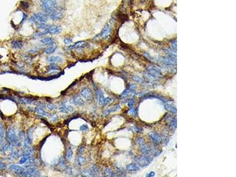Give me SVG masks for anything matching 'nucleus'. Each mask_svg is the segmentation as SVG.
Listing matches in <instances>:
<instances>
[{
  "mask_svg": "<svg viewBox=\"0 0 236 177\" xmlns=\"http://www.w3.org/2000/svg\"><path fill=\"white\" fill-rule=\"evenodd\" d=\"M40 7L43 12L46 13L48 16L51 14L57 11H63L64 8L60 4L57 0H39Z\"/></svg>",
  "mask_w": 236,
  "mask_h": 177,
  "instance_id": "nucleus-1",
  "label": "nucleus"
},
{
  "mask_svg": "<svg viewBox=\"0 0 236 177\" xmlns=\"http://www.w3.org/2000/svg\"><path fill=\"white\" fill-rule=\"evenodd\" d=\"M62 28L57 25H50L46 30L34 33L32 35V39L36 40L46 35H57L62 33Z\"/></svg>",
  "mask_w": 236,
  "mask_h": 177,
  "instance_id": "nucleus-2",
  "label": "nucleus"
},
{
  "mask_svg": "<svg viewBox=\"0 0 236 177\" xmlns=\"http://www.w3.org/2000/svg\"><path fill=\"white\" fill-rule=\"evenodd\" d=\"M5 139L7 142L13 146H20L21 145L20 140L17 134L16 130L12 127H10L7 129Z\"/></svg>",
  "mask_w": 236,
  "mask_h": 177,
  "instance_id": "nucleus-3",
  "label": "nucleus"
},
{
  "mask_svg": "<svg viewBox=\"0 0 236 177\" xmlns=\"http://www.w3.org/2000/svg\"><path fill=\"white\" fill-rule=\"evenodd\" d=\"M49 17L48 15L44 12H37L34 13L29 19V22L34 24L35 26L38 25L40 23H46L49 21Z\"/></svg>",
  "mask_w": 236,
  "mask_h": 177,
  "instance_id": "nucleus-4",
  "label": "nucleus"
},
{
  "mask_svg": "<svg viewBox=\"0 0 236 177\" xmlns=\"http://www.w3.org/2000/svg\"><path fill=\"white\" fill-rule=\"evenodd\" d=\"M112 33V28L109 24H107L101 30V32L95 37H93L94 40H104L109 38Z\"/></svg>",
  "mask_w": 236,
  "mask_h": 177,
  "instance_id": "nucleus-5",
  "label": "nucleus"
},
{
  "mask_svg": "<svg viewBox=\"0 0 236 177\" xmlns=\"http://www.w3.org/2000/svg\"><path fill=\"white\" fill-rule=\"evenodd\" d=\"M89 46V44L85 41H79L74 43L73 44H70L68 47V49L70 50H77V51H82L86 47H87Z\"/></svg>",
  "mask_w": 236,
  "mask_h": 177,
  "instance_id": "nucleus-6",
  "label": "nucleus"
},
{
  "mask_svg": "<svg viewBox=\"0 0 236 177\" xmlns=\"http://www.w3.org/2000/svg\"><path fill=\"white\" fill-rule=\"evenodd\" d=\"M19 175L23 177H39L40 176V171L35 168L30 167L28 168L27 170H25Z\"/></svg>",
  "mask_w": 236,
  "mask_h": 177,
  "instance_id": "nucleus-7",
  "label": "nucleus"
},
{
  "mask_svg": "<svg viewBox=\"0 0 236 177\" xmlns=\"http://www.w3.org/2000/svg\"><path fill=\"white\" fill-rule=\"evenodd\" d=\"M37 98L34 96H18V101L21 104L29 105L33 103Z\"/></svg>",
  "mask_w": 236,
  "mask_h": 177,
  "instance_id": "nucleus-8",
  "label": "nucleus"
},
{
  "mask_svg": "<svg viewBox=\"0 0 236 177\" xmlns=\"http://www.w3.org/2000/svg\"><path fill=\"white\" fill-rule=\"evenodd\" d=\"M81 96L87 101H90L93 98L92 91L87 87H84L81 91Z\"/></svg>",
  "mask_w": 236,
  "mask_h": 177,
  "instance_id": "nucleus-9",
  "label": "nucleus"
},
{
  "mask_svg": "<svg viewBox=\"0 0 236 177\" xmlns=\"http://www.w3.org/2000/svg\"><path fill=\"white\" fill-rule=\"evenodd\" d=\"M40 43L44 46H50L55 45L56 41L51 37H46L43 38L42 39H41Z\"/></svg>",
  "mask_w": 236,
  "mask_h": 177,
  "instance_id": "nucleus-10",
  "label": "nucleus"
},
{
  "mask_svg": "<svg viewBox=\"0 0 236 177\" xmlns=\"http://www.w3.org/2000/svg\"><path fill=\"white\" fill-rule=\"evenodd\" d=\"M24 46V41L20 39L14 40L11 42L12 48L15 50H20L23 48Z\"/></svg>",
  "mask_w": 236,
  "mask_h": 177,
  "instance_id": "nucleus-11",
  "label": "nucleus"
},
{
  "mask_svg": "<svg viewBox=\"0 0 236 177\" xmlns=\"http://www.w3.org/2000/svg\"><path fill=\"white\" fill-rule=\"evenodd\" d=\"M71 102L76 106H82L85 105V102L79 95L73 96L71 99Z\"/></svg>",
  "mask_w": 236,
  "mask_h": 177,
  "instance_id": "nucleus-12",
  "label": "nucleus"
},
{
  "mask_svg": "<svg viewBox=\"0 0 236 177\" xmlns=\"http://www.w3.org/2000/svg\"><path fill=\"white\" fill-rule=\"evenodd\" d=\"M73 110H74L73 107L70 106V105H67L66 102L62 103L61 106L59 107V111L60 112H62L64 113H68L69 112H71L73 111Z\"/></svg>",
  "mask_w": 236,
  "mask_h": 177,
  "instance_id": "nucleus-13",
  "label": "nucleus"
},
{
  "mask_svg": "<svg viewBox=\"0 0 236 177\" xmlns=\"http://www.w3.org/2000/svg\"><path fill=\"white\" fill-rule=\"evenodd\" d=\"M47 61L50 63H62L63 62V59L60 56H49L47 57Z\"/></svg>",
  "mask_w": 236,
  "mask_h": 177,
  "instance_id": "nucleus-14",
  "label": "nucleus"
},
{
  "mask_svg": "<svg viewBox=\"0 0 236 177\" xmlns=\"http://www.w3.org/2000/svg\"><path fill=\"white\" fill-rule=\"evenodd\" d=\"M80 174L83 177H94L96 175L92 168L85 169L81 171Z\"/></svg>",
  "mask_w": 236,
  "mask_h": 177,
  "instance_id": "nucleus-15",
  "label": "nucleus"
},
{
  "mask_svg": "<svg viewBox=\"0 0 236 177\" xmlns=\"http://www.w3.org/2000/svg\"><path fill=\"white\" fill-rule=\"evenodd\" d=\"M10 169L13 171H14L17 174H20V173H23L25 169L24 167H20L19 165H15V164H11L10 165Z\"/></svg>",
  "mask_w": 236,
  "mask_h": 177,
  "instance_id": "nucleus-16",
  "label": "nucleus"
},
{
  "mask_svg": "<svg viewBox=\"0 0 236 177\" xmlns=\"http://www.w3.org/2000/svg\"><path fill=\"white\" fill-rule=\"evenodd\" d=\"M24 152H23L21 151H12L11 152V153L9 156L8 159H18V158L21 157L23 156Z\"/></svg>",
  "mask_w": 236,
  "mask_h": 177,
  "instance_id": "nucleus-17",
  "label": "nucleus"
},
{
  "mask_svg": "<svg viewBox=\"0 0 236 177\" xmlns=\"http://www.w3.org/2000/svg\"><path fill=\"white\" fill-rule=\"evenodd\" d=\"M86 162V159L85 157L82 156L81 155H78L76 159V163L77 166L82 167L85 165Z\"/></svg>",
  "mask_w": 236,
  "mask_h": 177,
  "instance_id": "nucleus-18",
  "label": "nucleus"
},
{
  "mask_svg": "<svg viewBox=\"0 0 236 177\" xmlns=\"http://www.w3.org/2000/svg\"><path fill=\"white\" fill-rule=\"evenodd\" d=\"M57 49V46L53 45V46H49L48 47L44 48V53H46V54H51L54 53Z\"/></svg>",
  "mask_w": 236,
  "mask_h": 177,
  "instance_id": "nucleus-19",
  "label": "nucleus"
},
{
  "mask_svg": "<svg viewBox=\"0 0 236 177\" xmlns=\"http://www.w3.org/2000/svg\"><path fill=\"white\" fill-rule=\"evenodd\" d=\"M57 165L60 167V168L63 170H66L67 169V164H66V161L65 157L62 156L60 158L59 160V162L57 163Z\"/></svg>",
  "mask_w": 236,
  "mask_h": 177,
  "instance_id": "nucleus-20",
  "label": "nucleus"
},
{
  "mask_svg": "<svg viewBox=\"0 0 236 177\" xmlns=\"http://www.w3.org/2000/svg\"><path fill=\"white\" fill-rule=\"evenodd\" d=\"M60 68L57 65L56 63H51V64L47 67V71H60Z\"/></svg>",
  "mask_w": 236,
  "mask_h": 177,
  "instance_id": "nucleus-21",
  "label": "nucleus"
},
{
  "mask_svg": "<svg viewBox=\"0 0 236 177\" xmlns=\"http://www.w3.org/2000/svg\"><path fill=\"white\" fill-rule=\"evenodd\" d=\"M34 110L35 112H36L37 113L39 114V115H40L44 116H49V114L47 112H46L45 110H44L41 107H35L34 109Z\"/></svg>",
  "mask_w": 236,
  "mask_h": 177,
  "instance_id": "nucleus-22",
  "label": "nucleus"
},
{
  "mask_svg": "<svg viewBox=\"0 0 236 177\" xmlns=\"http://www.w3.org/2000/svg\"><path fill=\"white\" fill-rule=\"evenodd\" d=\"M26 167L27 168H30V167H34L36 165V160L34 158V157L31 156L29 159L28 160V161L26 163Z\"/></svg>",
  "mask_w": 236,
  "mask_h": 177,
  "instance_id": "nucleus-23",
  "label": "nucleus"
},
{
  "mask_svg": "<svg viewBox=\"0 0 236 177\" xmlns=\"http://www.w3.org/2000/svg\"><path fill=\"white\" fill-rule=\"evenodd\" d=\"M31 156H30V155H29V154H27V153L24 152V153H23V156H22V157H21L20 161H19V163H20V164H26V163L28 161V160L29 159V158H30Z\"/></svg>",
  "mask_w": 236,
  "mask_h": 177,
  "instance_id": "nucleus-24",
  "label": "nucleus"
},
{
  "mask_svg": "<svg viewBox=\"0 0 236 177\" xmlns=\"http://www.w3.org/2000/svg\"><path fill=\"white\" fill-rule=\"evenodd\" d=\"M32 142L33 141L30 140L29 138H28L27 137H26L24 141V148L26 149H28L29 148H30L32 145Z\"/></svg>",
  "mask_w": 236,
  "mask_h": 177,
  "instance_id": "nucleus-25",
  "label": "nucleus"
},
{
  "mask_svg": "<svg viewBox=\"0 0 236 177\" xmlns=\"http://www.w3.org/2000/svg\"><path fill=\"white\" fill-rule=\"evenodd\" d=\"M5 137V130L4 125L0 123V143H2Z\"/></svg>",
  "mask_w": 236,
  "mask_h": 177,
  "instance_id": "nucleus-26",
  "label": "nucleus"
},
{
  "mask_svg": "<svg viewBox=\"0 0 236 177\" xmlns=\"http://www.w3.org/2000/svg\"><path fill=\"white\" fill-rule=\"evenodd\" d=\"M50 24H48L46 23H40L37 26V28L38 30H46L47 28H48L49 27Z\"/></svg>",
  "mask_w": 236,
  "mask_h": 177,
  "instance_id": "nucleus-27",
  "label": "nucleus"
},
{
  "mask_svg": "<svg viewBox=\"0 0 236 177\" xmlns=\"http://www.w3.org/2000/svg\"><path fill=\"white\" fill-rule=\"evenodd\" d=\"M21 8H23V9L27 10V9H29L30 5L27 1L23 0V1H21Z\"/></svg>",
  "mask_w": 236,
  "mask_h": 177,
  "instance_id": "nucleus-28",
  "label": "nucleus"
},
{
  "mask_svg": "<svg viewBox=\"0 0 236 177\" xmlns=\"http://www.w3.org/2000/svg\"><path fill=\"white\" fill-rule=\"evenodd\" d=\"M63 43L66 45H70L73 43V39L70 37H65L63 39Z\"/></svg>",
  "mask_w": 236,
  "mask_h": 177,
  "instance_id": "nucleus-29",
  "label": "nucleus"
},
{
  "mask_svg": "<svg viewBox=\"0 0 236 177\" xmlns=\"http://www.w3.org/2000/svg\"><path fill=\"white\" fill-rule=\"evenodd\" d=\"M73 150H72V149L70 147V148L68 149L67 154H66V156H67V158H68V160H71V159H72V158H73Z\"/></svg>",
  "mask_w": 236,
  "mask_h": 177,
  "instance_id": "nucleus-30",
  "label": "nucleus"
},
{
  "mask_svg": "<svg viewBox=\"0 0 236 177\" xmlns=\"http://www.w3.org/2000/svg\"><path fill=\"white\" fill-rule=\"evenodd\" d=\"M5 99H8V100H11L14 102L16 103L15 100L14 99V98H12V97H9L7 96H5L4 95H0V100H5Z\"/></svg>",
  "mask_w": 236,
  "mask_h": 177,
  "instance_id": "nucleus-31",
  "label": "nucleus"
},
{
  "mask_svg": "<svg viewBox=\"0 0 236 177\" xmlns=\"http://www.w3.org/2000/svg\"><path fill=\"white\" fill-rule=\"evenodd\" d=\"M46 107L50 110H56V109H57V106L55 105L51 104H48L46 105Z\"/></svg>",
  "mask_w": 236,
  "mask_h": 177,
  "instance_id": "nucleus-32",
  "label": "nucleus"
},
{
  "mask_svg": "<svg viewBox=\"0 0 236 177\" xmlns=\"http://www.w3.org/2000/svg\"><path fill=\"white\" fill-rule=\"evenodd\" d=\"M50 120L53 122H56L59 120V116L57 114H54L53 116H51Z\"/></svg>",
  "mask_w": 236,
  "mask_h": 177,
  "instance_id": "nucleus-33",
  "label": "nucleus"
},
{
  "mask_svg": "<svg viewBox=\"0 0 236 177\" xmlns=\"http://www.w3.org/2000/svg\"><path fill=\"white\" fill-rule=\"evenodd\" d=\"M88 130H89V128L87 125L84 124L80 126V131H81L82 132H86Z\"/></svg>",
  "mask_w": 236,
  "mask_h": 177,
  "instance_id": "nucleus-34",
  "label": "nucleus"
},
{
  "mask_svg": "<svg viewBox=\"0 0 236 177\" xmlns=\"http://www.w3.org/2000/svg\"><path fill=\"white\" fill-rule=\"evenodd\" d=\"M85 149V146H81L79 148L78 150H77V153L78 155H82V153L83 152L84 150Z\"/></svg>",
  "mask_w": 236,
  "mask_h": 177,
  "instance_id": "nucleus-35",
  "label": "nucleus"
},
{
  "mask_svg": "<svg viewBox=\"0 0 236 177\" xmlns=\"http://www.w3.org/2000/svg\"><path fill=\"white\" fill-rule=\"evenodd\" d=\"M18 137H19V139H20L21 141L24 140V139H25V135H24V133L23 131H21V132L19 133V136H18Z\"/></svg>",
  "mask_w": 236,
  "mask_h": 177,
  "instance_id": "nucleus-36",
  "label": "nucleus"
},
{
  "mask_svg": "<svg viewBox=\"0 0 236 177\" xmlns=\"http://www.w3.org/2000/svg\"><path fill=\"white\" fill-rule=\"evenodd\" d=\"M6 168H7V167H6L5 164L0 161V171L5 170Z\"/></svg>",
  "mask_w": 236,
  "mask_h": 177,
  "instance_id": "nucleus-37",
  "label": "nucleus"
},
{
  "mask_svg": "<svg viewBox=\"0 0 236 177\" xmlns=\"http://www.w3.org/2000/svg\"><path fill=\"white\" fill-rule=\"evenodd\" d=\"M34 105H35L38 106V107H45V106H46V105H44V104L43 103H42V102H35V103H34Z\"/></svg>",
  "mask_w": 236,
  "mask_h": 177,
  "instance_id": "nucleus-38",
  "label": "nucleus"
},
{
  "mask_svg": "<svg viewBox=\"0 0 236 177\" xmlns=\"http://www.w3.org/2000/svg\"><path fill=\"white\" fill-rule=\"evenodd\" d=\"M142 1H146V0H142Z\"/></svg>",
  "mask_w": 236,
  "mask_h": 177,
  "instance_id": "nucleus-39",
  "label": "nucleus"
}]
</instances>
